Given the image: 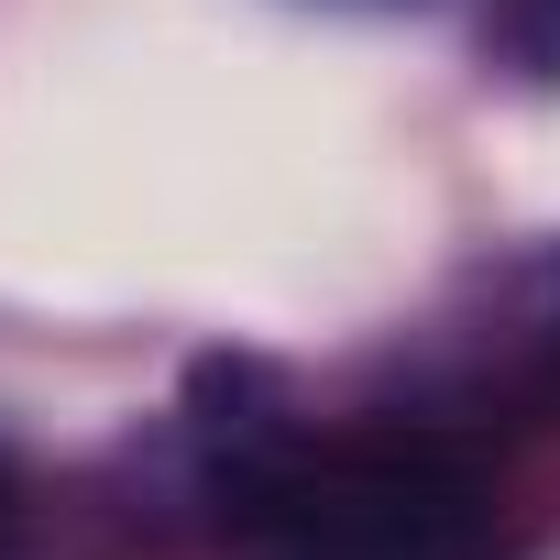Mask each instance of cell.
Here are the masks:
<instances>
[{"mask_svg":"<svg viewBox=\"0 0 560 560\" xmlns=\"http://www.w3.org/2000/svg\"><path fill=\"white\" fill-rule=\"evenodd\" d=\"M231 527L264 560H494V483L483 451L385 429L341 451H287Z\"/></svg>","mask_w":560,"mask_h":560,"instance_id":"obj_1","label":"cell"},{"mask_svg":"<svg viewBox=\"0 0 560 560\" xmlns=\"http://www.w3.org/2000/svg\"><path fill=\"white\" fill-rule=\"evenodd\" d=\"M396 429L429 440H516V429H560V242L483 275L462 308H440L407 363H396Z\"/></svg>","mask_w":560,"mask_h":560,"instance_id":"obj_2","label":"cell"},{"mask_svg":"<svg viewBox=\"0 0 560 560\" xmlns=\"http://www.w3.org/2000/svg\"><path fill=\"white\" fill-rule=\"evenodd\" d=\"M483 56L527 89L560 78V0H483Z\"/></svg>","mask_w":560,"mask_h":560,"instance_id":"obj_3","label":"cell"},{"mask_svg":"<svg viewBox=\"0 0 560 560\" xmlns=\"http://www.w3.org/2000/svg\"><path fill=\"white\" fill-rule=\"evenodd\" d=\"M45 549V516H34V472L0 451V560H34Z\"/></svg>","mask_w":560,"mask_h":560,"instance_id":"obj_4","label":"cell"}]
</instances>
